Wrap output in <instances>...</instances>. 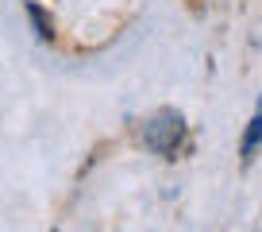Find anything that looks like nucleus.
Wrapping results in <instances>:
<instances>
[{
    "label": "nucleus",
    "mask_w": 262,
    "mask_h": 232,
    "mask_svg": "<svg viewBox=\"0 0 262 232\" xmlns=\"http://www.w3.org/2000/svg\"><path fill=\"white\" fill-rule=\"evenodd\" d=\"M185 143V116L178 108H158L143 124V147L155 155H173Z\"/></svg>",
    "instance_id": "nucleus-1"
},
{
    "label": "nucleus",
    "mask_w": 262,
    "mask_h": 232,
    "mask_svg": "<svg viewBox=\"0 0 262 232\" xmlns=\"http://www.w3.org/2000/svg\"><path fill=\"white\" fill-rule=\"evenodd\" d=\"M258 147H262V112H254V116H251V124H247V132H243V143H239V155H243V163H251V159L258 155Z\"/></svg>",
    "instance_id": "nucleus-2"
},
{
    "label": "nucleus",
    "mask_w": 262,
    "mask_h": 232,
    "mask_svg": "<svg viewBox=\"0 0 262 232\" xmlns=\"http://www.w3.org/2000/svg\"><path fill=\"white\" fill-rule=\"evenodd\" d=\"M27 16H31V24L39 27V35H42V39H54V24H50V16L39 8V4H35V0L27 4Z\"/></svg>",
    "instance_id": "nucleus-3"
}]
</instances>
